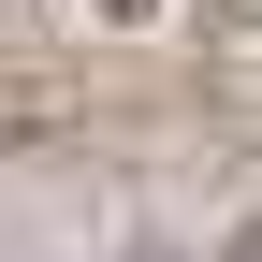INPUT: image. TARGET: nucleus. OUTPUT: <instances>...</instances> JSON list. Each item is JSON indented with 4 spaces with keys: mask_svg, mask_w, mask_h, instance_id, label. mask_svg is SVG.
<instances>
[{
    "mask_svg": "<svg viewBox=\"0 0 262 262\" xmlns=\"http://www.w3.org/2000/svg\"><path fill=\"white\" fill-rule=\"evenodd\" d=\"M233 262H262V219H248V233H233Z\"/></svg>",
    "mask_w": 262,
    "mask_h": 262,
    "instance_id": "f257e3e1",
    "label": "nucleus"
}]
</instances>
